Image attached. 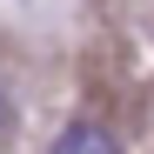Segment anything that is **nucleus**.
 I'll return each instance as SVG.
<instances>
[{
    "instance_id": "nucleus-1",
    "label": "nucleus",
    "mask_w": 154,
    "mask_h": 154,
    "mask_svg": "<svg viewBox=\"0 0 154 154\" xmlns=\"http://www.w3.org/2000/svg\"><path fill=\"white\" fill-rule=\"evenodd\" d=\"M54 154H121V141H114L100 121H67L60 141H54Z\"/></svg>"
},
{
    "instance_id": "nucleus-2",
    "label": "nucleus",
    "mask_w": 154,
    "mask_h": 154,
    "mask_svg": "<svg viewBox=\"0 0 154 154\" xmlns=\"http://www.w3.org/2000/svg\"><path fill=\"white\" fill-rule=\"evenodd\" d=\"M14 127V100H7V81H0V134Z\"/></svg>"
}]
</instances>
